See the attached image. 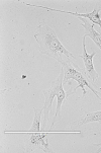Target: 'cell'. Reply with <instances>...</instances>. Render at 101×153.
<instances>
[{
  "instance_id": "8fae6325",
  "label": "cell",
  "mask_w": 101,
  "mask_h": 153,
  "mask_svg": "<svg viewBox=\"0 0 101 153\" xmlns=\"http://www.w3.org/2000/svg\"><path fill=\"white\" fill-rule=\"evenodd\" d=\"M94 146L98 147V150H97V152H98V153H100V152H101V143H97V144H94Z\"/></svg>"
},
{
  "instance_id": "6da1fadb",
  "label": "cell",
  "mask_w": 101,
  "mask_h": 153,
  "mask_svg": "<svg viewBox=\"0 0 101 153\" xmlns=\"http://www.w3.org/2000/svg\"><path fill=\"white\" fill-rule=\"evenodd\" d=\"M35 39L40 46V52L43 55L51 57L60 63L64 58L76 59L73 54L70 53L62 45L60 40L57 37V33L53 27L46 23H40Z\"/></svg>"
},
{
  "instance_id": "8992f818",
  "label": "cell",
  "mask_w": 101,
  "mask_h": 153,
  "mask_svg": "<svg viewBox=\"0 0 101 153\" xmlns=\"http://www.w3.org/2000/svg\"><path fill=\"white\" fill-rule=\"evenodd\" d=\"M85 41H86V37L84 36V37H83V40H82L83 52H82V55L80 57L83 59V62H84L85 72H86L88 78H89L90 81L94 84L95 81H96L98 79V77H99V74L96 72V70L94 69V65H93V58H94V56L96 55V52H93L92 54H87Z\"/></svg>"
},
{
  "instance_id": "52a82bcc",
  "label": "cell",
  "mask_w": 101,
  "mask_h": 153,
  "mask_svg": "<svg viewBox=\"0 0 101 153\" xmlns=\"http://www.w3.org/2000/svg\"><path fill=\"white\" fill-rule=\"evenodd\" d=\"M79 20L82 22V25L85 30V37H89L95 43L98 48L101 50V33H98L94 27V25L90 22L87 19L79 17Z\"/></svg>"
},
{
  "instance_id": "277c9868",
  "label": "cell",
  "mask_w": 101,
  "mask_h": 153,
  "mask_svg": "<svg viewBox=\"0 0 101 153\" xmlns=\"http://www.w3.org/2000/svg\"><path fill=\"white\" fill-rule=\"evenodd\" d=\"M63 79H64V72H63V70H62L59 77L57 78L56 81L53 82L50 89L43 91V95H45V97H46V100H45V105H43V113H45V118H43V125L45 128L46 126V123H48L49 119H50V114L52 111L54 97L57 95L60 87L63 86Z\"/></svg>"
},
{
  "instance_id": "3957f363",
  "label": "cell",
  "mask_w": 101,
  "mask_h": 153,
  "mask_svg": "<svg viewBox=\"0 0 101 153\" xmlns=\"http://www.w3.org/2000/svg\"><path fill=\"white\" fill-rule=\"evenodd\" d=\"M52 133V131L45 132H35L29 133V138L25 142V152L32 151H43V152H51L50 145L48 142V134Z\"/></svg>"
},
{
  "instance_id": "ba28073f",
  "label": "cell",
  "mask_w": 101,
  "mask_h": 153,
  "mask_svg": "<svg viewBox=\"0 0 101 153\" xmlns=\"http://www.w3.org/2000/svg\"><path fill=\"white\" fill-rule=\"evenodd\" d=\"M76 91H77V88H74V89H68L67 91H65V90L63 89V86L60 87V89H59V91H58V93H57V95H56L57 100H58V102H57V110H56L55 116H54L53 120H52L51 127H53L54 125H55L56 122L60 119V117H61V108H62V105H63L64 100H66L67 97L73 95Z\"/></svg>"
},
{
  "instance_id": "30bf717a",
  "label": "cell",
  "mask_w": 101,
  "mask_h": 153,
  "mask_svg": "<svg viewBox=\"0 0 101 153\" xmlns=\"http://www.w3.org/2000/svg\"><path fill=\"white\" fill-rule=\"evenodd\" d=\"M35 110V119H33V123L32 128L28 131H7L5 130L4 133H35V132H41V115L43 113V108H41V110H38V108H33Z\"/></svg>"
},
{
  "instance_id": "7c38bea8",
  "label": "cell",
  "mask_w": 101,
  "mask_h": 153,
  "mask_svg": "<svg viewBox=\"0 0 101 153\" xmlns=\"http://www.w3.org/2000/svg\"><path fill=\"white\" fill-rule=\"evenodd\" d=\"M99 95H100V97H101V91H99Z\"/></svg>"
},
{
  "instance_id": "5b68a950",
  "label": "cell",
  "mask_w": 101,
  "mask_h": 153,
  "mask_svg": "<svg viewBox=\"0 0 101 153\" xmlns=\"http://www.w3.org/2000/svg\"><path fill=\"white\" fill-rule=\"evenodd\" d=\"M22 4H25L27 6H32V7H38V8H43L46 9L49 11H56V12H62V13H67V14H71L74 15V16L77 17H82V19H87L90 22H92L93 25H96L99 27L101 30V17H100V11H101V7H99L98 5L95 6V8L93 9L92 12H89V13H79V12H72V11H63V10H59V9H55V8H50V7H45L41 6V5H35V4H29L27 3V2L21 1Z\"/></svg>"
},
{
  "instance_id": "7a4b0ae2",
  "label": "cell",
  "mask_w": 101,
  "mask_h": 153,
  "mask_svg": "<svg viewBox=\"0 0 101 153\" xmlns=\"http://www.w3.org/2000/svg\"><path fill=\"white\" fill-rule=\"evenodd\" d=\"M62 65V70L64 72V79H63V84H66L70 79H74L78 82V86L76 88H82L83 90V97L87 94V91L85 89V87H88L91 91H93L94 95L98 98V100L101 102V97L99 95V91L95 89L94 84L90 81V79L88 78L85 69H82L75 64L73 61L70 58H64L63 60L60 62Z\"/></svg>"
},
{
  "instance_id": "9c48e42d",
  "label": "cell",
  "mask_w": 101,
  "mask_h": 153,
  "mask_svg": "<svg viewBox=\"0 0 101 153\" xmlns=\"http://www.w3.org/2000/svg\"><path fill=\"white\" fill-rule=\"evenodd\" d=\"M92 122H98V123L101 124V111L85 114V116H83L79 120L72 122V123L70 124V127L83 126V125H85V124L92 123Z\"/></svg>"
}]
</instances>
